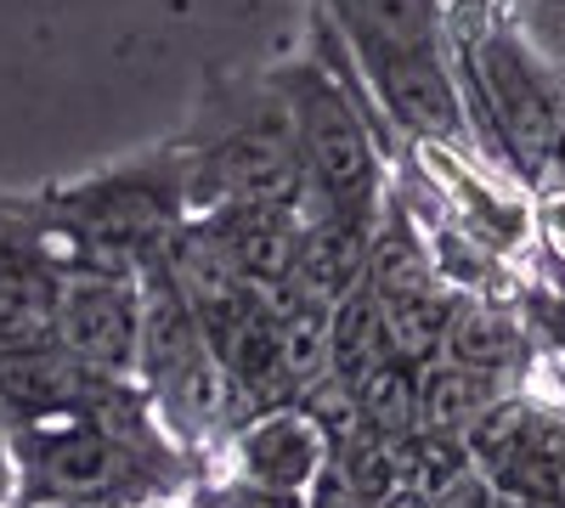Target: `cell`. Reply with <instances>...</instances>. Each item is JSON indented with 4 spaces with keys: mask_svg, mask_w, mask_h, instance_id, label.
<instances>
[{
    "mask_svg": "<svg viewBox=\"0 0 565 508\" xmlns=\"http://www.w3.org/2000/svg\"><path fill=\"white\" fill-rule=\"evenodd\" d=\"M29 204L63 277H125V283H136L141 266H153L164 244L199 215L181 142H164L68 187L29 193Z\"/></svg>",
    "mask_w": 565,
    "mask_h": 508,
    "instance_id": "obj_1",
    "label": "cell"
},
{
    "mask_svg": "<svg viewBox=\"0 0 565 508\" xmlns=\"http://www.w3.org/2000/svg\"><path fill=\"white\" fill-rule=\"evenodd\" d=\"M18 508H159L204 475L164 430L125 435L90 412H63L12 430Z\"/></svg>",
    "mask_w": 565,
    "mask_h": 508,
    "instance_id": "obj_2",
    "label": "cell"
},
{
    "mask_svg": "<svg viewBox=\"0 0 565 508\" xmlns=\"http://www.w3.org/2000/svg\"><path fill=\"white\" fill-rule=\"evenodd\" d=\"M181 153H186V170H193L199 215L215 204L295 209V215L311 209L300 136L266 74L210 79L204 102L193 114V130H181Z\"/></svg>",
    "mask_w": 565,
    "mask_h": 508,
    "instance_id": "obj_3",
    "label": "cell"
},
{
    "mask_svg": "<svg viewBox=\"0 0 565 508\" xmlns=\"http://www.w3.org/2000/svg\"><path fill=\"white\" fill-rule=\"evenodd\" d=\"M266 79L277 85L282 108L295 119L300 159L311 175V209L380 220V204L391 193V170H385L380 130H367L356 97L311 57L277 63Z\"/></svg>",
    "mask_w": 565,
    "mask_h": 508,
    "instance_id": "obj_4",
    "label": "cell"
},
{
    "mask_svg": "<svg viewBox=\"0 0 565 508\" xmlns=\"http://www.w3.org/2000/svg\"><path fill=\"white\" fill-rule=\"evenodd\" d=\"M463 446L503 502L565 508V407L514 390L463 435Z\"/></svg>",
    "mask_w": 565,
    "mask_h": 508,
    "instance_id": "obj_5",
    "label": "cell"
},
{
    "mask_svg": "<svg viewBox=\"0 0 565 508\" xmlns=\"http://www.w3.org/2000/svg\"><path fill=\"white\" fill-rule=\"evenodd\" d=\"M481 85L492 119L503 130L509 159L521 164V175H548L554 148L565 142V90L554 79L548 63H537V52L514 34V29H487L481 52H476Z\"/></svg>",
    "mask_w": 565,
    "mask_h": 508,
    "instance_id": "obj_6",
    "label": "cell"
},
{
    "mask_svg": "<svg viewBox=\"0 0 565 508\" xmlns=\"http://www.w3.org/2000/svg\"><path fill=\"white\" fill-rule=\"evenodd\" d=\"M367 74L385 119L413 148H463V90L441 57V45H345Z\"/></svg>",
    "mask_w": 565,
    "mask_h": 508,
    "instance_id": "obj_7",
    "label": "cell"
},
{
    "mask_svg": "<svg viewBox=\"0 0 565 508\" xmlns=\"http://www.w3.org/2000/svg\"><path fill=\"white\" fill-rule=\"evenodd\" d=\"M148 396H153V412H159L164 435L186 457H193L199 475H210V464H221V457H226L232 435L260 419V401L238 385V374H232L215 350L193 356L181 374H170Z\"/></svg>",
    "mask_w": 565,
    "mask_h": 508,
    "instance_id": "obj_8",
    "label": "cell"
},
{
    "mask_svg": "<svg viewBox=\"0 0 565 508\" xmlns=\"http://www.w3.org/2000/svg\"><path fill=\"white\" fill-rule=\"evenodd\" d=\"M63 300V266L40 233L29 198L0 193V345L52 339Z\"/></svg>",
    "mask_w": 565,
    "mask_h": 508,
    "instance_id": "obj_9",
    "label": "cell"
},
{
    "mask_svg": "<svg viewBox=\"0 0 565 508\" xmlns=\"http://www.w3.org/2000/svg\"><path fill=\"white\" fill-rule=\"evenodd\" d=\"M141 294L125 277H63L52 339L103 379H136Z\"/></svg>",
    "mask_w": 565,
    "mask_h": 508,
    "instance_id": "obj_10",
    "label": "cell"
},
{
    "mask_svg": "<svg viewBox=\"0 0 565 508\" xmlns=\"http://www.w3.org/2000/svg\"><path fill=\"white\" fill-rule=\"evenodd\" d=\"M334 464V441L317 430V419L306 407H271L255 424H244L232 435L221 469L232 480H249L266 491H289V497H311V486Z\"/></svg>",
    "mask_w": 565,
    "mask_h": 508,
    "instance_id": "obj_11",
    "label": "cell"
},
{
    "mask_svg": "<svg viewBox=\"0 0 565 508\" xmlns=\"http://www.w3.org/2000/svg\"><path fill=\"white\" fill-rule=\"evenodd\" d=\"M103 374L79 367L57 339H18L0 345V412L7 424H40V419H63L79 412L85 396L97 390Z\"/></svg>",
    "mask_w": 565,
    "mask_h": 508,
    "instance_id": "obj_12",
    "label": "cell"
},
{
    "mask_svg": "<svg viewBox=\"0 0 565 508\" xmlns=\"http://www.w3.org/2000/svg\"><path fill=\"white\" fill-rule=\"evenodd\" d=\"M136 294H141V328H136V385L141 390H159L170 374H181L193 356L210 350L204 339V322L199 311L186 305L181 283L170 277L164 255L153 266H141L136 277Z\"/></svg>",
    "mask_w": 565,
    "mask_h": 508,
    "instance_id": "obj_13",
    "label": "cell"
},
{
    "mask_svg": "<svg viewBox=\"0 0 565 508\" xmlns=\"http://www.w3.org/2000/svg\"><path fill=\"white\" fill-rule=\"evenodd\" d=\"M210 226V238L232 255L255 294L300 277V244H306V215L295 209H255V204H215L199 215Z\"/></svg>",
    "mask_w": 565,
    "mask_h": 508,
    "instance_id": "obj_14",
    "label": "cell"
},
{
    "mask_svg": "<svg viewBox=\"0 0 565 508\" xmlns=\"http://www.w3.org/2000/svg\"><path fill=\"white\" fill-rule=\"evenodd\" d=\"M362 283L380 294V305H402L418 294H436L447 289L436 255H430V233L418 226V215L407 209V198L391 187L380 204V220H373V238H367V277Z\"/></svg>",
    "mask_w": 565,
    "mask_h": 508,
    "instance_id": "obj_15",
    "label": "cell"
},
{
    "mask_svg": "<svg viewBox=\"0 0 565 508\" xmlns=\"http://www.w3.org/2000/svg\"><path fill=\"white\" fill-rule=\"evenodd\" d=\"M441 356L476 367V374L521 385V374L532 367V334H526V322L514 316L509 305L481 300V294H458L447 339H441Z\"/></svg>",
    "mask_w": 565,
    "mask_h": 508,
    "instance_id": "obj_16",
    "label": "cell"
},
{
    "mask_svg": "<svg viewBox=\"0 0 565 508\" xmlns=\"http://www.w3.org/2000/svg\"><path fill=\"white\" fill-rule=\"evenodd\" d=\"M367 238L373 220L356 215H334V209H306V244H300V283L334 305L351 289H362L367 277Z\"/></svg>",
    "mask_w": 565,
    "mask_h": 508,
    "instance_id": "obj_17",
    "label": "cell"
},
{
    "mask_svg": "<svg viewBox=\"0 0 565 508\" xmlns=\"http://www.w3.org/2000/svg\"><path fill=\"white\" fill-rule=\"evenodd\" d=\"M514 396L509 379H492V374H476V367L463 361H424L418 374V407H424V430H441V435H469L487 412Z\"/></svg>",
    "mask_w": 565,
    "mask_h": 508,
    "instance_id": "obj_18",
    "label": "cell"
},
{
    "mask_svg": "<svg viewBox=\"0 0 565 508\" xmlns=\"http://www.w3.org/2000/svg\"><path fill=\"white\" fill-rule=\"evenodd\" d=\"M345 45H441V0H328Z\"/></svg>",
    "mask_w": 565,
    "mask_h": 508,
    "instance_id": "obj_19",
    "label": "cell"
},
{
    "mask_svg": "<svg viewBox=\"0 0 565 508\" xmlns=\"http://www.w3.org/2000/svg\"><path fill=\"white\" fill-rule=\"evenodd\" d=\"M328 350H334V374L351 379V385L367 374V367H380L385 356H396L391 316H385L380 294H373L367 283L328 305Z\"/></svg>",
    "mask_w": 565,
    "mask_h": 508,
    "instance_id": "obj_20",
    "label": "cell"
},
{
    "mask_svg": "<svg viewBox=\"0 0 565 508\" xmlns=\"http://www.w3.org/2000/svg\"><path fill=\"white\" fill-rule=\"evenodd\" d=\"M418 374L424 361L413 356H385L380 367H367L356 379V401H362V424L380 430L391 441H407L424 430V407H418Z\"/></svg>",
    "mask_w": 565,
    "mask_h": 508,
    "instance_id": "obj_21",
    "label": "cell"
},
{
    "mask_svg": "<svg viewBox=\"0 0 565 508\" xmlns=\"http://www.w3.org/2000/svg\"><path fill=\"white\" fill-rule=\"evenodd\" d=\"M334 469L373 502L385 508L396 491H407V464H402V441L380 435V430H362L345 446H334Z\"/></svg>",
    "mask_w": 565,
    "mask_h": 508,
    "instance_id": "obj_22",
    "label": "cell"
},
{
    "mask_svg": "<svg viewBox=\"0 0 565 508\" xmlns=\"http://www.w3.org/2000/svg\"><path fill=\"white\" fill-rule=\"evenodd\" d=\"M300 407L317 419V430L334 441V446H345L351 435H362L367 424H362V401H356V385L351 379H340V374H328L322 385H311L306 396H300Z\"/></svg>",
    "mask_w": 565,
    "mask_h": 508,
    "instance_id": "obj_23",
    "label": "cell"
},
{
    "mask_svg": "<svg viewBox=\"0 0 565 508\" xmlns=\"http://www.w3.org/2000/svg\"><path fill=\"white\" fill-rule=\"evenodd\" d=\"M186 508H306V497L266 491V486L232 480V475H204L193 491H186Z\"/></svg>",
    "mask_w": 565,
    "mask_h": 508,
    "instance_id": "obj_24",
    "label": "cell"
},
{
    "mask_svg": "<svg viewBox=\"0 0 565 508\" xmlns=\"http://www.w3.org/2000/svg\"><path fill=\"white\" fill-rule=\"evenodd\" d=\"M430 508H503V497L469 469V475H458V480H447L436 497H430Z\"/></svg>",
    "mask_w": 565,
    "mask_h": 508,
    "instance_id": "obj_25",
    "label": "cell"
},
{
    "mask_svg": "<svg viewBox=\"0 0 565 508\" xmlns=\"http://www.w3.org/2000/svg\"><path fill=\"white\" fill-rule=\"evenodd\" d=\"M306 508H373V502H367V497H362V491H356V486H351V480L334 469V464H328V475L311 486Z\"/></svg>",
    "mask_w": 565,
    "mask_h": 508,
    "instance_id": "obj_26",
    "label": "cell"
},
{
    "mask_svg": "<svg viewBox=\"0 0 565 508\" xmlns=\"http://www.w3.org/2000/svg\"><path fill=\"white\" fill-rule=\"evenodd\" d=\"M0 502L18 508V457H12V424L0 412Z\"/></svg>",
    "mask_w": 565,
    "mask_h": 508,
    "instance_id": "obj_27",
    "label": "cell"
},
{
    "mask_svg": "<svg viewBox=\"0 0 565 508\" xmlns=\"http://www.w3.org/2000/svg\"><path fill=\"white\" fill-rule=\"evenodd\" d=\"M385 508H430V497H424V491H396Z\"/></svg>",
    "mask_w": 565,
    "mask_h": 508,
    "instance_id": "obj_28",
    "label": "cell"
},
{
    "mask_svg": "<svg viewBox=\"0 0 565 508\" xmlns=\"http://www.w3.org/2000/svg\"><path fill=\"white\" fill-rule=\"evenodd\" d=\"M509 7H521V12H537V7H543V12H559L565 0H509Z\"/></svg>",
    "mask_w": 565,
    "mask_h": 508,
    "instance_id": "obj_29",
    "label": "cell"
},
{
    "mask_svg": "<svg viewBox=\"0 0 565 508\" xmlns=\"http://www.w3.org/2000/svg\"><path fill=\"white\" fill-rule=\"evenodd\" d=\"M554 18H559V40H554V57H565V7H559Z\"/></svg>",
    "mask_w": 565,
    "mask_h": 508,
    "instance_id": "obj_30",
    "label": "cell"
},
{
    "mask_svg": "<svg viewBox=\"0 0 565 508\" xmlns=\"http://www.w3.org/2000/svg\"><path fill=\"white\" fill-rule=\"evenodd\" d=\"M548 68H554V79H559V90H565V57H554Z\"/></svg>",
    "mask_w": 565,
    "mask_h": 508,
    "instance_id": "obj_31",
    "label": "cell"
},
{
    "mask_svg": "<svg viewBox=\"0 0 565 508\" xmlns=\"http://www.w3.org/2000/svg\"><path fill=\"white\" fill-rule=\"evenodd\" d=\"M503 508H543V502H503Z\"/></svg>",
    "mask_w": 565,
    "mask_h": 508,
    "instance_id": "obj_32",
    "label": "cell"
},
{
    "mask_svg": "<svg viewBox=\"0 0 565 508\" xmlns=\"http://www.w3.org/2000/svg\"><path fill=\"white\" fill-rule=\"evenodd\" d=\"M0 508H7V502H0Z\"/></svg>",
    "mask_w": 565,
    "mask_h": 508,
    "instance_id": "obj_33",
    "label": "cell"
}]
</instances>
